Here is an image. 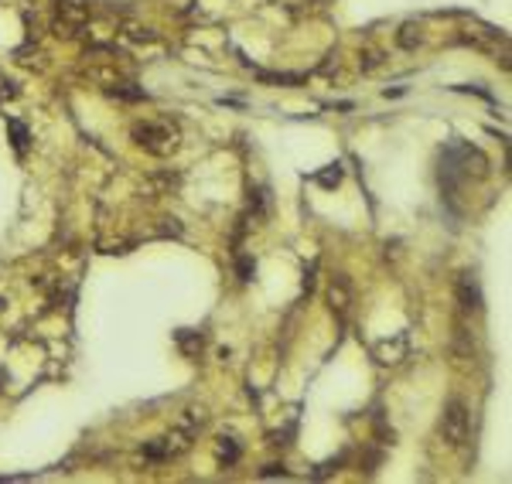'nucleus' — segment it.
<instances>
[{"label": "nucleus", "mask_w": 512, "mask_h": 484, "mask_svg": "<svg viewBox=\"0 0 512 484\" xmlns=\"http://www.w3.org/2000/svg\"><path fill=\"white\" fill-rule=\"evenodd\" d=\"M133 140L144 147V150H151V154H171L175 147H178V130L171 126V123H137L133 126Z\"/></svg>", "instance_id": "1"}, {"label": "nucleus", "mask_w": 512, "mask_h": 484, "mask_svg": "<svg viewBox=\"0 0 512 484\" xmlns=\"http://www.w3.org/2000/svg\"><path fill=\"white\" fill-rule=\"evenodd\" d=\"M441 437L447 440V447H461L468 440V406L461 399H447L441 413Z\"/></svg>", "instance_id": "2"}, {"label": "nucleus", "mask_w": 512, "mask_h": 484, "mask_svg": "<svg viewBox=\"0 0 512 484\" xmlns=\"http://www.w3.org/2000/svg\"><path fill=\"white\" fill-rule=\"evenodd\" d=\"M86 21H89L86 0H58V27H65V34H76Z\"/></svg>", "instance_id": "3"}, {"label": "nucleus", "mask_w": 512, "mask_h": 484, "mask_svg": "<svg viewBox=\"0 0 512 484\" xmlns=\"http://www.w3.org/2000/svg\"><path fill=\"white\" fill-rule=\"evenodd\" d=\"M458 293H461V307H468V310H482V290H478V280H475L471 273L461 277Z\"/></svg>", "instance_id": "4"}, {"label": "nucleus", "mask_w": 512, "mask_h": 484, "mask_svg": "<svg viewBox=\"0 0 512 484\" xmlns=\"http://www.w3.org/2000/svg\"><path fill=\"white\" fill-rule=\"evenodd\" d=\"M219 461H222L225 468L239 461V443H236L232 437H222V440H219Z\"/></svg>", "instance_id": "5"}, {"label": "nucleus", "mask_w": 512, "mask_h": 484, "mask_svg": "<svg viewBox=\"0 0 512 484\" xmlns=\"http://www.w3.org/2000/svg\"><path fill=\"white\" fill-rule=\"evenodd\" d=\"M109 96L126 99V102H140V99H147V93L144 89H133V82H120L116 89H109Z\"/></svg>", "instance_id": "6"}, {"label": "nucleus", "mask_w": 512, "mask_h": 484, "mask_svg": "<svg viewBox=\"0 0 512 484\" xmlns=\"http://www.w3.org/2000/svg\"><path fill=\"white\" fill-rule=\"evenodd\" d=\"M7 126H10V137H14V150L24 154V150H27V126H24L21 119H10Z\"/></svg>", "instance_id": "7"}, {"label": "nucleus", "mask_w": 512, "mask_h": 484, "mask_svg": "<svg viewBox=\"0 0 512 484\" xmlns=\"http://www.w3.org/2000/svg\"><path fill=\"white\" fill-rule=\"evenodd\" d=\"M178 345L188 352V355H199L205 345V334H188V331H178Z\"/></svg>", "instance_id": "8"}, {"label": "nucleus", "mask_w": 512, "mask_h": 484, "mask_svg": "<svg viewBox=\"0 0 512 484\" xmlns=\"http://www.w3.org/2000/svg\"><path fill=\"white\" fill-rule=\"evenodd\" d=\"M397 41H400L403 48H416V45H420V27H416V24H403L400 34H397Z\"/></svg>", "instance_id": "9"}, {"label": "nucleus", "mask_w": 512, "mask_h": 484, "mask_svg": "<svg viewBox=\"0 0 512 484\" xmlns=\"http://www.w3.org/2000/svg\"><path fill=\"white\" fill-rule=\"evenodd\" d=\"M314 181H318V185H324V188H331V185H338V181H342V164H331V168H328L324 174H318Z\"/></svg>", "instance_id": "10"}, {"label": "nucleus", "mask_w": 512, "mask_h": 484, "mask_svg": "<svg viewBox=\"0 0 512 484\" xmlns=\"http://www.w3.org/2000/svg\"><path fill=\"white\" fill-rule=\"evenodd\" d=\"M331 307H338V310H345L348 307V297H345V284H338V287H331Z\"/></svg>", "instance_id": "11"}, {"label": "nucleus", "mask_w": 512, "mask_h": 484, "mask_svg": "<svg viewBox=\"0 0 512 484\" xmlns=\"http://www.w3.org/2000/svg\"><path fill=\"white\" fill-rule=\"evenodd\" d=\"M253 273H256V263L249 256H243L239 260V280H253Z\"/></svg>", "instance_id": "12"}, {"label": "nucleus", "mask_w": 512, "mask_h": 484, "mask_svg": "<svg viewBox=\"0 0 512 484\" xmlns=\"http://www.w3.org/2000/svg\"><path fill=\"white\" fill-rule=\"evenodd\" d=\"M277 474H280V478H287V474H284V468H277V464H270L267 471H260V478H277Z\"/></svg>", "instance_id": "13"}, {"label": "nucleus", "mask_w": 512, "mask_h": 484, "mask_svg": "<svg viewBox=\"0 0 512 484\" xmlns=\"http://www.w3.org/2000/svg\"><path fill=\"white\" fill-rule=\"evenodd\" d=\"M379 65V55L376 51H366V69H376Z\"/></svg>", "instance_id": "14"}]
</instances>
